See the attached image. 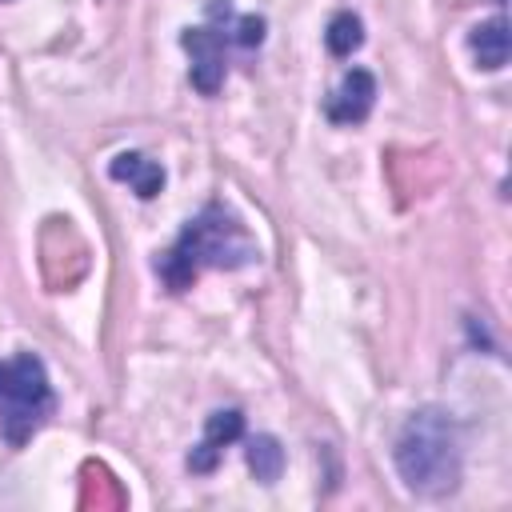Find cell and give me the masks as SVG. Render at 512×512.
<instances>
[{"label": "cell", "mask_w": 512, "mask_h": 512, "mask_svg": "<svg viewBox=\"0 0 512 512\" xmlns=\"http://www.w3.org/2000/svg\"><path fill=\"white\" fill-rule=\"evenodd\" d=\"M180 44L192 56V88L204 96H216L224 84V72H228V64H224L228 36L216 24H204V28H184Z\"/></svg>", "instance_id": "obj_4"}, {"label": "cell", "mask_w": 512, "mask_h": 512, "mask_svg": "<svg viewBox=\"0 0 512 512\" xmlns=\"http://www.w3.org/2000/svg\"><path fill=\"white\" fill-rule=\"evenodd\" d=\"M240 432H244V416H240L236 408L212 412L208 424H204V440L188 452V468H192V472H212L216 460H220V452H224L232 440H240Z\"/></svg>", "instance_id": "obj_6"}, {"label": "cell", "mask_w": 512, "mask_h": 512, "mask_svg": "<svg viewBox=\"0 0 512 512\" xmlns=\"http://www.w3.org/2000/svg\"><path fill=\"white\" fill-rule=\"evenodd\" d=\"M468 48H472V56H476L480 68H488V72L504 68L508 64V24H504V16L476 24L472 36H468Z\"/></svg>", "instance_id": "obj_8"}, {"label": "cell", "mask_w": 512, "mask_h": 512, "mask_svg": "<svg viewBox=\"0 0 512 512\" xmlns=\"http://www.w3.org/2000/svg\"><path fill=\"white\" fill-rule=\"evenodd\" d=\"M252 260H256V244L244 232V224L220 204H208L180 232V240L156 260V272L172 292H184L196 284L204 268H244Z\"/></svg>", "instance_id": "obj_1"}, {"label": "cell", "mask_w": 512, "mask_h": 512, "mask_svg": "<svg viewBox=\"0 0 512 512\" xmlns=\"http://www.w3.org/2000/svg\"><path fill=\"white\" fill-rule=\"evenodd\" d=\"M248 468L256 472V480L272 484V480L280 476V468H284V448H280V440H276V436H252V440H248Z\"/></svg>", "instance_id": "obj_10"}, {"label": "cell", "mask_w": 512, "mask_h": 512, "mask_svg": "<svg viewBox=\"0 0 512 512\" xmlns=\"http://www.w3.org/2000/svg\"><path fill=\"white\" fill-rule=\"evenodd\" d=\"M396 472L416 496H448L460 484V432L444 408H420L396 436Z\"/></svg>", "instance_id": "obj_2"}, {"label": "cell", "mask_w": 512, "mask_h": 512, "mask_svg": "<svg viewBox=\"0 0 512 512\" xmlns=\"http://www.w3.org/2000/svg\"><path fill=\"white\" fill-rule=\"evenodd\" d=\"M372 104H376V80H372V72L352 68V72H344L340 88L328 96L324 112H328L332 124H360L372 112Z\"/></svg>", "instance_id": "obj_5"}, {"label": "cell", "mask_w": 512, "mask_h": 512, "mask_svg": "<svg viewBox=\"0 0 512 512\" xmlns=\"http://www.w3.org/2000/svg\"><path fill=\"white\" fill-rule=\"evenodd\" d=\"M56 408L44 360L32 352H20L12 360H0V432L8 444H24Z\"/></svg>", "instance_id": "obj_3"}, {"label": "cell", "mask_w": 512, "mask_h": 512, "mask_svg": "<svg viewBox=\"0 0 512 512\" xmlns=\"http://www.w3.org/2000/svg\"><path fill=\"white\" fill-rule=\"evenodd\" d=\"M108 176L120 180V184H132V192L140 200H152L160 188H164V168L140 152H120L112 164H108Z\"/></svg>", "instance_id": "obj_7"}, {"label": "cell", "mask_w": 512, "mask_h": 512, "mask_svg": "<svg viewBox=\"0 0 512 512\" xmlns=\"http://www.w3.org/2000/svg\"><path fill=\"white\" fill-rule=\"evenodd\" d=\"M324 44H328L332 56H352V52L364 44V24H360V16H352V12H336V16L328 20Z\"/></svg>", "instance_id": "obj_9"}]
</instances>
